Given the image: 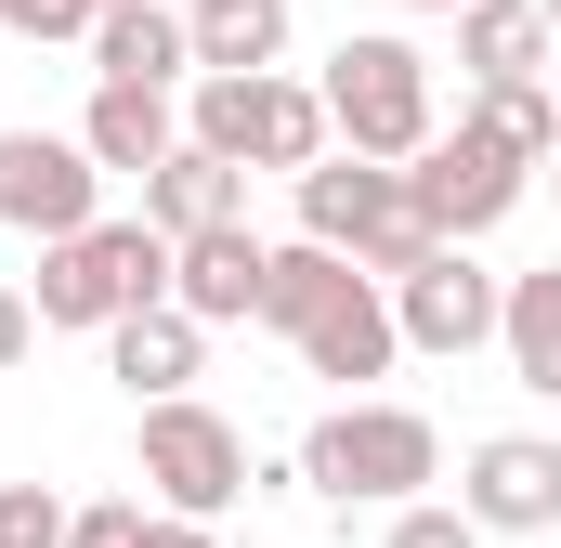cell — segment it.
Listing matches in <instances>:
<instances>
[{
    "label": "cell",
    "mask_w": 561,
    "mask_h": 548,
    "mask_svg": "<svg viewBox=\"0 0 561 548\" xmlns=\"http://www.w3.org/2000/svg\"><path fill=\"white\" fill-rule=\"evenodd\" d=\"M300 483L327 510H419V483H444V431L419 406H327L300 431Z\"/></svg>",
    "instance_id": "obj_1"
},
{
    "label": "cell",
    "mask_w": 561,
    "mask_h": 548,
    "mask_svg": "<svg viewBox=\"0 0 561 548\" xmlns=\"http://www.w3.org/2000/svg\"><path fill=\"white\" fill-rule=\"evenodd\" d=\"M313 92H327V132H340V157H379V170H419L431 144H444V118H431V53H419V39H392V26L340 39Z\"/></svg>",
    "instance_id": "obj_2"
},
{
    "label": "cell",
    "mask_w": 561,
    "mask_h": 548,
    "mask_svg": "<svg viewBox=\"0 0 561 548\" xmlns=\"http://www.w3.org/2000/svg\"><path fill=\"white\" fill-rule=\"evenodd\" d=\"M300 236L340 249L366 287H405V274L444 249V236L419 222V183L379 170V157H313V170H300Z\"/></svg>",
    "instance_id": "obj_3"
},
{
    "label": "cell",
    "mask_w": 561,
    "mask_h": 548,
    "mask_svg": "<svg viewBox=\"0 0 561 548\" xmlns=\"http://www.w3.org/2000/svg\"><path fill=\"white\" fill-rule=\"evenodd\" d=\"M183 144H209L222 170H313V157H340V132H327V92L313 79H196L183 92Z\"/></svg>",
    "instance_id": "obj_4"
},
{
    "label": "cell",
    "mask_w": 561,
    "mask_h": 548,
    "mask_svg": "<svg viewBox=\"0 0 561 548\" xmlns=\"http://www.w3.org/2000/svg\"><path fill=\"white\" fill-rule=\"evenodd\" d=\"M170 300V236L157 222H92V236H66V249H39V287H26V313L39 327H131Z\"/></svg>",
    "instance_id": "obj_5"
},
{
    "label": "cell",
    "mask_w": 561,
    "mask_h": 548,
    "mask_svg": "<svg viewBox=\"0 0 561 548\" xmlns=\"http://www.w3.org/2000/svg\"><path fill=\"white\" fill-rule=\"evenodd\" d=\"M144 496L170 510V523H222L236 496H249V431L222 406H144Z\"/></svg>",
    "instance_id": "obj_6"
},
{
    "label": "cell",
    "mask_w": 561,
    "mask_h": 548,
    "mask_svg": "<svg viewBox=\"0 0 561 548\" xmlns=\"http://www.w3.org/2000/svg\"><path fill=\"white\" fill-rule=\"evenodd\" d=\"M405 183H419V222L444 236V249H483V236H496V222H510V209L536 196V170H523L510 144H483L470 118H457V132L431 144V157L405 170Z\"/></svg>",
    "instance_id": "obj_7"
},
{
    "label": "cell",
    "mask_w": 561,
    "mask_h": 548,
    "mask_svg": "<svg viewBox=\"0 0 561 548\" xmlns=\"http://www.w3.org/2000/svg\"><path fill=\"white\" fill-rule=\"evenodd\" d=\"M92 196H105V170L79 157V132H0V222H13V236L66 249V236L105 222Z\"/></svg>",
    "instance_id": "obj_8"
},
{
    "label": "cell",
    "mask_w": 561,
    "mask_h": 548,
    "mask_svg": "<svg viewBox=\"0 0 561 548\" xmlns=\"http://www.w3.org/2000/svg\"><path fill=\"white\" fill-rule=\"evenodd\" d=\"M496 313H510V274H483L470 249H431V262L392 287V327H405V353H431V366H470V353L496 340Z\"/></svg>",
    "instance_id": "obj_9"
},
{
    "label": "cell",
    "mask_w": 561,
    "mask_h": 548,
    "mask_svg": "<svg viewBox=\"0 0 561 548\" xmlns=\"http://www.w3.org/2000/svg\"><path fill=\"white\" fill-rule=\"evenodd\" d=\"M457 510L483 536H561V444L549 431H483L457 470Z\"/></svg>",
    "instance_id": "obj_10"
},
{
    "label": "cell",
    "mask_w": 561,
    "mask_h": 548,
    "mask_svg": "<svg viewBox=\"0 0 561 548\" xmlns=\"http://www.w3.org/2000/svg\"><path fill=\"white\" fill-rule=\"evenodd\" d=\"M300 366H313V379H340V392L366 406V379H392V366H405L392 287H366V274H353V287H340V300H327V313L300 327Z\"/></svg>",
    "instance_id": "obj_11"
},
{
    "label": "cell",
    "mask_w": 561,
    "mask_h": 548,
    "mask_svg": "<svg viewBox=\"0 0 561 548\" xmlns=\"http://www.w3.org/2000/svg\"><path fill=\"white\" fill-rule=\"evenodd\" d=\"M262 274H275V249L249 222H222V236H183L170 249V300L196 327H262Z\"/></svg>",
    "instance_id": "obj_12"
},
{
    "label": "cell",
    "mask_w": 561,
    "mask_h": 548,
    "mask_svg": "<svg viewBox=\"0 0 561 548\" xmlns=\"http://www.w3.org/2000/svg\"><path fill=\"white\" fill-rule=\"evenodd\" d=\"M92 79H118V92H196V39H183V13H170V0H105V26H92Z\"/></svg>",
    "instance_id": "obj_13"
},
{
    "label": "cell",
    "mask_w": 561,
    "mask_h": 548,
    "mask_svg": "<svg viewBox=\"0 0 561 548\" xmlns=\"http://www.w3.org/2000/svg\"><path fill=\"white\" fill-rule=\"evenodd\" d=\"M79 157L157 183V170L183 157V105H170V92H118V79H92V105H79Z\"/></svg>",
    "instance_id": "obj_14"
},
{
    "label": "cell",
    "mask_w": 561,
    "mask_h": 548,
    "mask_svg": "<svg viewBox=\"0 0 561 548\" xmlns=\"http://www.w3.org/2000/svg\"><path fill=\"white\" fill-rule=\"evenodd\" d=\"M105 366L131 379V406H183L196 366H209V327H196L183 300H157V313H131V327H105Z\"/></svg>",
    "instance_id": "obj_15"
},
{
    "label": "cell",
    "mask_w": 561,
    "mask_h": 548,
    "mask_svg": "<svg viewBox=\"0 0 561 548\" xmlns=\"http://www.w3.org/2000/svg\"><path fill=\"white\" fill-rule=\"evenodd\" d=\"M144 222L183 249V236H222V222H249V170H222L209 144H183L157 183H144Z\"/></svg>",
    "instance_id": "obj_16"
},
{
    "label": "cell",
    "mask_w": 561,
    "mask_h": 548,
    "mask_svg": "<svg viewBox=\"0 0 561 548\" xmlns=\"http://www.w3.org/2000/svg\"><path fill=\"white\" fill-rule=\"evenodd\" d=\"M457 66H470V92L549 79V13H536V0H470V13H457Z\"/></svg>",
    "instance_id": "obj_17"
},
{
    "label": "cell",
    "mask_w": 561,
    "mask_h": 548,
    "mask_svg": "<svg viewBox=\"0 0 561 548\" xmlns=\"http://www.w3.org/2000/svg\"><path fill=\"white\" fill-rule=\"evenodd\" d=\"M183 39H196V79H275L287 0H183Z\"/></svg>",
    "instance_id": "obj_18"
},
{
    "label": "cell",
    "mask_w": 561,
    "mask_h": 548,
    "mask_svg": "<svg viewBox=\"0 0 561 548\" xmlns=\"http://www.w3.org/2000/svg\"><path fill=\"white\" fill-rule=\"evenodd\" d=\"M496 353H510V379H523L536 406H561V262L510 274V313H496Z\"/></svg>",
    "instance_id": "obj_19"
},
{
    "label": "cell",
    "mask_w": 561,
    "mask_h": 548,
    "mask_svg": "<svg viewBox=\"0 0 561 548\" xmlns=\"http://www.w3.org/2000/svg\"><path fill=\"white\" fill-rule=\"evenodd\" d=\"M340 287H353V262H340V249L287 236V249H275V274H262V327H275V340H300V327H313Z\"/></svg>",
    "instance_id": "obj_20"
},
{
    "label": "cell",
    "mask_w": 561,
    "mask_h": 548,
    "mask_svg": "<svg viewBox=\"0 0 561 548\" xmlns=\"http://www.w3.org/2000/svg\"><path fill=\"white\" fill-rule=\"evenodd\" d=\"M457 118H470L483 144H510L523 170H549V157H561V92H549V79H523V92H470Z\"/></svg>",
    "instance_id": "obj_21"
},
{
    "label": "cell",
    "mask_w": 561,
    "mask_h": 548,
    "mask_svg": "<svg viewBox=\"0 0 561 548\" xmlns=\"http://www.w3.org/2000/svg\"><path fill=\"white\" fill-rule=\"evenodd\" d=\"M66 523H79V510H66L53 483H0V548H66Z\"/></svg>",
    "instance_id": "obj_22"
},
{
    "label": "cell",
    "mask_w": 561,
    "mask_h": 548,
    "mask_svg": "<svg viewBox=\"0 0 561 548\" xmlns=\"http://www.w3.org/2000/svg\"><path fill=\"white\" fill-rule=\"evenodd\" d=\"M379 548H483V523L444 510V496H419V510H392V536H379Z\"/></svg>",
    "instance_id": "obj_23"
},
{
    "label": "cell",
    "mask_w": 561,
    "mask_h": 548,
    "mask_svg": "<svg viewBox=\"0 0 561 548\" xmlns=\"http://www.w3.org/2000/svg\"><path fill=\"white\" fill-rule=\"evenodd\" d=\"M0 26H13V39H92L105 0H0Z\"/></svg>",
    "instance_id": "obj_24"
},
{
    "label": "cell",
    "mask_w": 561,
    "mask_h": 548,
    "mask_svg": "<svg viewBox=\"0 0 561 548\" xmlns=\"http://www.w3.org/2000/svg\"><path fill=\"white\" fill-rule=\"evenodd\" d=\"M144 523H157L144 496H105V510H79V523H66V548H144Z\"/></svg>",
    "instance_id": "obj_25"
},
{
    "label": "cell",
    "mask_w": 561,
    "mask_h": 548,
    "mask_svg": "<svg viewBox=\"0 0 561 548\" xmlns=\"http://www.w3.org/2000/svg\"><path fill=\"white\" fill-rule=\"evenodd\" d=\"M26 353H39V313H26V287H0V379H13Z\"/></svg>",
    "instance_id": "obj_26"
},
{
    "label": "cell",
    "mask_w": 561,
    "mask_h": 548,
    "mask_svg": "<svg viewBox=\"0 0 561 548\" xmlns=\"http://www.w3.org/2000/svg\"><path fill=\"white\" fill-rule=\"evenodd\" d=\"M144 548H222V523H170V510H157V523H144Z\"/></svg>",
    "instance_id": "obj_27"
},
{
    "label": "cell",
    "mask_w": 561,
    "mask_h": 548,
    "mask_svg": "<svg viewBox=\"0 0 561 548\" xmlns=\"http://www.w3.org/2000/svg\"><path fill=\"white\" fill-rule=\"evenodd\" d=\"M405 13H470V0H405Z\"/></svg>",
    "instance_id": "obj_28"
},
{
    "label": "cell",
    "mask_w": 561,
    "mask_h": 548,
    "mask_svg": "<svg viewBox=\"0 0 561 548\" xmlns=\"http://www.w3.org/2000/svg\"><path fill=\"white\" fill-rule=\"evenodd\" d=\"M536 13H549V53H561V0H536Z\"/></svg>",
    "instance_id": "obj_29"
},
{
    "label": "cell",
    "mask_w": 561,
    "mask_h": 548,
    "mask_svg": "<svg viewBox=\"0 0 561 548\" xmlns=\"http://www.w3.org/2000/svg\"><path fill=\"white\" fill-rule=\"evenodd\" d=\"M536 183H549V196H561V157H549V170H536Z\"/></svg>",
    "instance_id": "obj_30"
}]
</instances>
